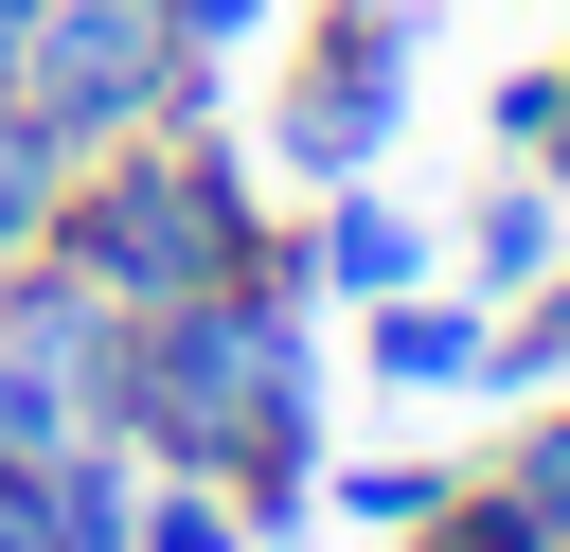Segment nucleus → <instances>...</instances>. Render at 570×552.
<instances>
[{"instance_id":"a211bd4d","label":"nucleus","mask_w":570,"mask_h":552,"mask_svg":"<svg viewBox=\"0 0 570 552\" xmlns=\"http://www.w3.org/2000/svg\"><path fill=\"white\" fill-rule=\"evenodd\" d=\"M18 18H36V0H0V71H18Z\"/></svg>"},{"instance_id":"0eeeda50","label":"nucleus","mask_w":570,"mask_h":552,"mask_svg":"<svg viewBox=\"0 0 570 552\" xmlns=\"http://www.w3.org/2000/svg\"><path fill=\"white\" fill-rule=\"evenodd\" d=\"M428 267H445V231H428L392 178H338V196L303 214V285H321V303H392V285H428Z\"/></svg>"},{"instance_id":"6e6552de","label":"nucleus","mask_w":570,"mask_h":552,"mask_svg":"<svg viewBox=\"0 0 570 552\" xmlns=\"http://www.w3.org/2000/svg\"><path fill=\"white\" fill-rule=\"evenodd\" d=\"M481 321H499L481 285H392V303H356V374L445 410V392H481Z\"/></svg>"},{"instance_id":"7ed1b4c3","label":"nucleus","mask_w":570,"mask_h":552,"mask_svg":"<svg viewBox=\"0 0 570 552\" xmlns=\"http://www.w3.org/2000/svg\"><path fill=\"white\" fill-rule=\"evenodd\" d=\"M410 71H428V0H303V53H285V89H267V160H285L303 196L392 178Z\"/></svg>"},{"instance_id":"20e7f679","label":"nucleus","mask_w":570,"mask_h":552,"mask_svg":"<svg viewBox=\"0 0 570 552\" xmlns=\"http://www.w3.org/2000/svg\"><path fill=\"white\" fill-rule=\"evenodd\" d=\"M0 89H18L71 160H89V142H142V125H214V89H196V53H178L160 0H36Z\"/></svg>"},{"instance_id":"9b49d317","label":"nucleus","mask_w":570,"mask_h":552,"mask_svg":"<svg viewBox=\"0 0 570 552\" xmlns=\"http://www.w3.org/2000/svg\"><path fill=\"white\" fill-rule=\"evenodd\" d=\"M445 481H463V463H428V445H356V463H321V516H338V534H410Z\"/></svg>"},{"instance_id":"39448f33","label":"nucleus","mask_w":570,"mask_h":552,"mask_svg":"<svg viewBox=\"0 0 570 552\" xmlns=\"http://www.w3.org/2000/svg\"><path fill=\"white\" fill-rule=\"evenodd\" d=\"M107 374H125V303L71 285L53 249H18L0 267V445L18 463H71L107 427Z\"/></svg>"},{"instance_id":"dca6fc26","label":"nucleus","mask_w":570,"mask_h":552,"mask_svg":"<svg viewBox=\"0 0 570 552\" xmlns=\"http://www.w3.org/2000/svg\"><path fill=\"white\" fill-rule=\"evenodd\" d=\"M481 481H499V499H534V516L570 534V392H534V410L499 427V463H481Z\"/></svg>"},{"instance_id":"9d476101","label":"nucleus","mask_w":570,"mask_h":552,"mask_svg":"<svg viewBox=\"0 0 570 552\" xmlns=\"http://www.w3.org/2000/svg\"><path fill=\"white\" fill-rule=\"evenodd\" d=\"M481 392H570V249L481 321Z\"/></svg>"},{"instance_id":"6ab92c4d","label":"nucleus","mask_w":570,"mask_h":552,"mask_svg":"<svg viewBox=\"0 0 570 552\" xmlns=\"http://www.w3.org/2000/svg\"><path fill=\"white\" fill-rule=\"evenodd\" d=\"M552 178H570V142H552Z\"/></svg>"},{"instance_id":"4468645a","label":"nucleus","mask_w":570,"mask_h":552,"mask_svg":"<svg viewBox=\"0 0 570 552\" xmlns=\"http://www.w3.org/2000/svg\"><path fill=\"white\" fill-rule=\"evenodd\" d=\"M125 552H267V534H249V499H232V481H142Z\"/></svg>"},{"instance_id":"423d86ee","label":"nucleus","mask_w":570,"mask_h":552,"mask_svg":"<svg viewBox=\"0 0 570 552\" xmlns=\"http://www.w3.org/2000/svg\"><path fill=\"white\" fill-rule=\"evenodd\" d=\"M125 516H142V463L89 427L71 463H18L0 445V552H125Z\"/></svg>"},{"instance_id":"f03ea898","label":"nucleus","mask_w":570,"mask_h":552,"mask_svg":"<svg viewBox=\"0 0 570 552\" xmlns=\"http://www.w3.org/2000/svg\"><path fill=\"white\" fill-rule=\"evenodd\" d=\"M36 249L142 321V303H196V285H232V267H285L303 231L267 214V178H249L214 125H142V142H89V160H71V196H53Z\"/></svg>"},{"instance_id":"2eb2a0df","label":"nucleus","mask_w":570,"mask_h":552,"mask_svg":"<svg viewBox=\"0 0 570 552\" xmlns=\"http://www.w3.org/2000/svg\"><path fill=\"white\" fill-rule=\"evenodd\" d=\"M481 142H499V160H552V142H570V53H517V71L481 89Z\"/></svg>"},{"instance_id":"1a4fd4ad","label":"nucleus","mask_w":570,"mask_h":552,"mask_svg":"<svg viewBox=\"0 0 570 552\" xmlns=\"http://www.w3.org/2000/svg\"><path fill=\"white\" fill-rule=\"evenodd\" d=\"M552 249H570V178H552V160H481V196H463V285L517 303Z\"/></svg>"},{"instance_id":"f257e3e1","label":"nucleus","mask_w":570,"mask_h":552,"mask_svg":"<svg viewBox=\"0 0 570 552\" xmlns=\"http://www.w3.org/2000/svg\"><path fill=\"white\" fill-rule=\"evenodd\" d=\"M107 445L142 481H232L249 534L285 552L321 516V463H338L321 445V285H303V249L285 267H232L196 303H142L125 321V374H107Z\"/></svg>"},{"instance_id":"ddd939ff","label":"nucleus","mask_w":570,"mask_h":552,"mask_svg":"<svg viewBox=\"0 0 570 552\" xmlns=\"http://www.w3.org/2000/svg\"><path fill=\"white\" fill-rule=\"evenodd\" d=\"M53 196H71V142H53V125H36L18 89H0V267H18L36 231H53Z\"/></svg>"},{"instance_id":"f8f14e48","label":"nucleus","mask_w":570,"mask_h":552,"mask_svg":"<svg viewBox=\"0 0 570 552\" xmlns=\"http://www.w3.org/2000/svg\"><path fill=\"white\" fill-rule=\"evenodd\" d=\"M392 552H570V534H552V516H534V499H499V481H481V463H463V481H445V499H428V516H410V534H392Z\"/></svg>"},{"instance_id":"f3484780","label":"nucleus","mask_w":570,"mask_h":552,"mask_svg":"<svg viewBox=\"0 0 570 552\" xmlns=\"http://www.w3.org/2000/svg\"><path fill=\"white\" fill-rule=\"evenodd\" d=\"M160 18H178V53H196V89H214L232 53H267V36H285V0H160Z\"/></svg>"}]
</instances>
